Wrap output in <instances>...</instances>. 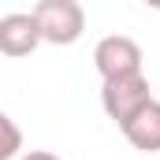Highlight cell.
<instances>
[{"label":"cell","instance_id":"6da1fadb","mask_svg":"<svg viewBox=\"0 0 160 160\" xmlns=\"http://www.w3.org/2000/svg\"><path fill=\"white\" fill-rule=\"evenodd\" d=\"M30 15L41 30V41L48 45H75L86 30V11L78 0H41Z\"/></svg>","mask_w":160,"mask_h":160},{"label":"cell","instance_id":"7a4b0ae2","mask_svg":"<svg viewBox=\"0 0 160 160\" xmlns=\"http://www.w3.org/2000/svg\"><path fill=\"white\" fill-rule=\"evenodd\" d=\"M93 67H97V75L104 82L142 75V48H138V41L127 38V34H108V38L97 41V48H93Z\"/></svg>","mask_w":160,"mask_h":160},{"label":"cell","instance_id":"3957f363","mask_svg":"<svg viewBox=\"0 0 160 160\" xmlns=\"http://www.w3.org/2000/svg\"><path fill=\"white\" fill-rule=\"evenodd\" d=\"M153 101V89L145 75H130V78H112L101 86V104L116 123H127L138 108H145Z\"/></svg>","mask_w":160,"mask_h":160},{"label":"cell","instance_id":"277c9868","mask_svg":"<svg viewBox=\"0 0 160 160\" xmlns=\"http://www.w3.org/2000/svg\"><path fill=\"white\" fill-rule=\"evenodd\" d=\"M41 45V30L34 22L30 11H8L0 15V52L19 60V56H30Z\"/></svg>","mask_w":160,"mask_h":160},{"label":"cell","instance_id":"5b68a950","mask_svg":"<svg viewBox=\"0 0 160 160\" xmlns=\"http://www.w3.org/2000/svg\"><path fill=\"white\" fill-rule=\"evenodd\" d=\"M123 138L142 149V153H160V101L153 97L145 108H138L127 123H119Z\"/></svg>","mask_w":160,"mask_h":160},{"label":"cell","instance_id":"8992f818","mask_svg":"<svg viewBox=\"0 0 160 160\" xmlns=\"http://www.w3.org/2000/svg\"><path fill=\"white\" fill-rule=\"evenodd\" d=\"M22 157V130L8 112H0V160H19Z\"/></svg>","mask_w":160,"mask_h":160},{"label":"cell","instance_id":"52a82bcc","mask_svg":"<svg viewBox=\"0 0 160 160\" xmlns=\"http://www.w3.org/2000/svg\"><path fill=\"white\" fill-rule=\"evenodd\" d=\"M19 160H60L56 153H48V149H30V153H22Z\"/></svg>","mask_w":160,"mask_h":160}]
</instances>
